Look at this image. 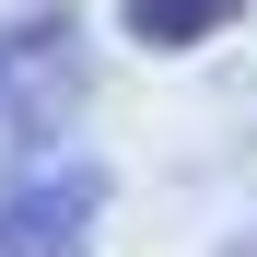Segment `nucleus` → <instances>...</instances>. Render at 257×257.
<instances>
[{
	"instance_id": "f257e3e1",
	"label": "nucleus",
	"mask_w": 257,
	"mask_h": 257,
	"mask_svg": "<svg viewBox=\"0 0 257 257\" xmlns=\"http://www.w3.org/2000/svg\"><path fill=\"white\" fill-rule=\"evenodd\" d=\"M82 94H94V47H82L70 0H35L0 24V141H59Z\"/></svg>"
},
{
	"instance_id": "f03ea898",
	"label": "nucleus",
	"mask_w": 257,
	"mask_h": 257,
	"mask_svg": "<svg viewBox=\"0 0 257 257\" xmlns=\"http://www.w3.org/2000/svg\"><path fill=\"white\" fill-rule=\"evenodd\" d=\"M94 234H105V164L94 152L0 187V257H94Z\"/></svg>"
},
{
	"instance_id": "7ed1b4c3",
	"label": "nucleus",
	"mask_w": 257,
	"mask_h": 257,
	"mask_svg": "<svg viewBox=\"0 0 257 257\" xmlns=\"http://www.w3.org/2000/svg\"><path fill=\"white\" fill-rule=\"evenodd\" d=\"M234 12H245V0H128V35H141L152 59H176V47H210Z\"/></svg>"
},
{
	"instance_id": "20e7f679",
	"label": "nucleus",
	"mask_w": 257,
	"mask_h": 257,
	"mask_svg": "<svg viewBox=\"0 0 257 257\" xmlns=\"http://www.w3.org/2000/svg\"><path fill=\"white\" fill-rule=\"evenodd\" d=\"M222 257H257V234H234V245H222Z\"/></svg>"
}]
</instances>
